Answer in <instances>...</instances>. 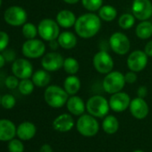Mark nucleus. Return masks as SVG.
Instances as JSON below:
<instances>
[{
  "mask_svg": "<svg viewBox=\"0 0 152 152\" xmlns=\"http://www.w3.org/2000/svg\"><path fill=\"white\" fill-rule=\"evenodd\" d=\"M51 77L47 70H38L32 74V82L37 87L42 88L50 83Z\"/></svg>",
  "mask_w": 152,
  "mask_h": 152,
  "instance_id": "b1692460",
  "label": "nucleus"
},
{
  "mask_svg": "<svg viewBox=\"0 0 152 152\" xmlns=\"http://www.w3.org/2000/svg\"><path fill=\"white\" fill-rule=\"evenodd\" d=\"M46 50L45 44L36 39H28L23 45V54L29 58L40 57Z\"/></svg>",
  "mask_w": 152,
  "mask_h": 152,
  "instance_id": "9b49d317",
  "label": "nucleus"
},
{
  "mask_svg": "<svg viewBox=\"0 0 152 152\" xmlns=\"http://www.w3.org/2000/svg\"><path fill=\"white\" fill-rule=\"evenodd\" d=\"M74 121L72 116L69 114H62L58 115L53 122V127L56 131L60 132H66L72 129Z\"/></svg>",
  "mask_w": 152,
  "mask_h": 152,
  "instance_id": "f3484780",
  "label": "nucleus"
},
{
  "mask_svg": "<svg viewBox=\"0 0 152 152\" xmlns=\"http://www.w3.org/2000/svg\"><path fill=\"white\" fill-rule=\"evenodd\" d=\"M4 18L8 24L13 26H20L26 23L27 14L25 10L20 7H11L5 12Z\"/></svg>",
  "mask_w": 152,
  "mask_h": 152,
  "instance_id": "1a4fd4ad",
  "label": "nucleus"
},
{
  "mask_svg": "<svg viewBox=\"0 0 152 152\" xmlns=\"http://www.w3.org/2000/svg\"><path fill=\"white\" fill-rule=\"evenodd\" d=\"M66 107L68 111L73 115H82L86 109V105L84 104L83 99L74 95L68 99L66 102Z\"/></svg>",
  "mask_w": 152,
  "mask_h": 152,
  "instance_id": "a211bd4d",
  "label": "nucleus"
},
{
  "mask_svg": "<svg viewBox=\"0 0 152 152\" xmlns=\"http://www.w3.org/2000/svg\"><path fill=\"white\" fill-rule=\"evenodd\" d=\"M64 62V59L62 55L56 52H50L44 56L41 60V65L48 72H54L63 67Z\"/></svg>",
  "mask_w": 152,
  "mask_h": 152,
  "instance_id": "4468645a",
  "label": "nucleus"
},
{
  "mask_svg": "<svg viewBox=\"0 0 152 152\" xmlns=\"http://www.w3.org/2000/svg\"><path fill=\"white\" fill-rule=\"evenodd\" d=\"M68 95L64 89L56 85H51L46 89L44 99L47 104L51 107L59 108L65 105L68 100Z\"/></svg>",
  "mask_w": 152,
  "mask_h": 152,
  "instance_id": "f03ea898",
  "label": "nucleus"
},
{
  "mask_svg": "<svg viewBox=\"0 0 152 152\" xmlns=\"http://www.w3.org/2000/svg\"><path fill=\"white\" fill-rule=\"evenodd\" d=\"M82 3L85 9L94 12L99 10V8L102 7L103 0H82Z\"/></svg>",
  "mask_w": 152,
  "mask_h": 152,
  "instance_id": "2f4dec72",
  "label": "nucleus"
},
{
  "mask_svg": "<svg viewBox=\"0 0 152 152\" xmlns=\"http://www.w3.org/2000/svg\"><path fill=\"white\" fill-rule=\"evenodd\" d=\"M34 90V83L29 79H23L19 83V91L23 95H30Z\"/></svg>",
  "mask_w": 152,
  "mask_h": 152,
  "instance_id": "c756f323",
  "label": "nucleus"
},
{
  "mask_svg": "<svg viewBox=\"0 0 152 152\" xmlns=\"http://www.w3.org/2000/svg\"><path fill=\"white\" fill-rule=\"evenodd\" d=\"M59 46L64 49H71L77 44V38L71 31H64L57 38Z\"/></svg>",
  "mask_w": 152,
  "mask_h": 152,
  "instance_id": "4be33fe9",
  "label": "nucleus"
},
{
  "mask_svg": "<svg viewBox=\"0 0 152 152\" xmlns=\"http://www.w3.org/2000/svg\"><path fill=\"white\" fill-rule=\"evenodd\" d=\"M117 15L116 9L112 6H104L99 8V16L101 20L105 22H112L115 19Z\"/></svg>",
  "mask_w": 152,
  "mask_h": 152,
  "instance_id": "bb28decb",
  "label": "nucleus"
},
{
  "mask_svg": "<svg viewBox=\"0 0 152 152\" xmlns=\"http://www.w3.org/2000/svg\"><path fill=\"white\" fill-rule=\"evenodd\" d=\"M5 83L8 89H12V90H14L19 86V81L16 76H8V77L6 79Z\"/></svg>",
  "mask_w": 152,
  "mask_h": 152,
  "instance_id": "f704fd0d",
  "label": "nucleus"
},
{
  "mask_svg": "<svg viewBox=\"0 0 152 152\" xmlns=\"http://www.w3.org/2000/svg\"><path fill=\"white\" fill-rule=\"evenodd\" d=\"M38 32L43 39L51 41L58 38L60 34L59 25L56 22L51 19H44L38 26Z\"/></svg>",
  "mask_w": 152,
  "mask_h": 152,
  "instance_id": "423d86ee",
  "label": "nucleus"
},
{
  "mask_svg": "<svg viewBox=\"0 0 152 152\" xmlns=\"http://www.w3.org/2000/svg\"><path fill=\"white\" fill-rule=\"evenodd\" d=\"M16 133V128L13 122L7 119L0 120V140H11Z\"/></svg>",
  "mask_w": 152,
  "mask_h": 152,
  "instance_id": "6ab92c4d",
  "label": "nucleus"
},
{
  "mask_svg": "<svg viewBox=\"0 0 152 152\" xmlns=\"http://www.w3.org/2000/svg\"><path fill=\"white\" fill-rule=\"evenodd\" d=\"M101 22L99 16L94 14H84L80 16L74 24L76 33L83 39L94 37L100 30Z\"/></svg>",
  "mask_w": 152,
  "mask_h": 152,
  "instance_id": "f257e3e1",
  "label": "nucleus"
},
{
  "mask_svg": "<svg viewBox=\"0 0 152 152\" xmlns=\"http://www.w3.org/2000/svg\"><path fill=\"white\" fill-rule=\"evenodd\" d=\"M15 99L13 95L10 94H7L4 95L1 99V105L4 108L6 109H11L15 106Z\"/></svg>",
  "mask_w": 152,
  "mask_h": 152,
  "instance_id": "473e14b6",
  "label": "nucleus"
},
{
  "mask_svg": "<svg viewBox=\"0 0 152 152\" xmlns=\"http://www.w3.org/2000/svg\"><path fill=\"white\" fill-rule=\"evenodd\" d=\"M133 152H144V151H142V150H139V149H138V150H134Z\"/></svg>",
  "mask_w": 152,
  "mask_h": 152,
  "instance_id": "a18cd8bd",
  "label": "nucleus"
},
{
  "mask_svg": "<svg viewBox=\"0 0 152 152\" xmlns=\"http://www.w3.org/2000/svg\"><path fill=\"white\" fill-rule=\"evenodd\" d=\"M137 93H138V96L140 98H142V99L145 98L147 96V94H148V89H147V87H145V86L139 87V89L137 91Z\"/></svg>",
  "mask_w": 152,
  "mask_h": 152,
  "instance_id": "58836bf2",
  "label": "nucleus"
},
{
  "mask_svg": "<svg viewBox=\"0 0 152 152\" xmlns=\"http://www.w3.org/2000/svg\"><path fill=\"white\" fill-rule=\"evenodd\" d=\"M40 152H53L52 147L48 144H44L40 148Z\"/></svg>",
  "mask_w": 152,
  "mask_h": 152,
  "instance_id": "a19ab883",
  "label": "nucleus"
},
{
  "mask_svg": "<svg viewBox=\"0 0 152 152\" xmlns=\"http://www.w3.org/2000/svg\"><path fill=\"white\" fill-rule=\"evenodd\" d=\"M1 99H2V97L0 96V105H1Z\"/></svg>",
  "mask_w": 152,
  "mask_h": 152,
  "instance_id": "49530a36",
  "label": "nucleus"
},
{
  "mask_svg": "<svg viewBox=\"0 0 152 152\" xmlns=\"http://www.w3.org/2000/svg\"><path fill=\"white\" fill-rule=\"evenodd\" d=\"M124 79L127 83H134L137 81V74L133 71L128 72L124 74Z\"/></svg>",
  "mask_w": 152,
  "mask_h": 152,
  "instance_id": "4c0bfd02",
  "label": "nucleus"
},
{
  "mask_svg": "<svg viewBox=\"0 0 152 152\" xmlns=\"http://www.w3.org/2000/svg\"><path fill=\"white\" fill-rule=\"evenodd\" d=\"M144 52L147 54L148 56H152V40L148 41L145 48H144Z\"/></svg>",
  "mask_w": 152,
  "mask_h": 152,
  "instance_id": "ea45409f",
  "label": "nucleus"
},
{
  "mask_svg": "<svg viewBox=\"0 0 152 152\" xmlns=\"http://www.w3.org/2000/svg\"><path fill=\"white\" fill-rule=\"evenodd\" d=\"M135 23V17L133 15L131 14H124L120 16L118 20L119 26L124 30H128L133 26Z\"/></svg>",
  "mask_w": 152,
  "mask_h": 152,
  "instance_id": "c85d7f7f",
  "label": "nucleus"
},
{
  "mask_svg": "<svg viewBox=\"0 0 152 152\" xmlns=\"http://www.w3.org/2000/svg\"><path fill=\"white\" fill-rule=\"evenodd\" d=\"M75 15L69 10H62L56 15V23L63 28H71L76 23Z\"/></svg>",
  "mask_w": 152,
  "mask_h": 152,
  "instance_id": "412c9836",
  "label": "nucleus"
},
{
  "mask_svg": "<svg viewBox=\"0 0 152 152\" xmlns=\"http://www.w3.org/2000/svg\"><path fill=\"white\" fill-rule=\"evenodd\" d=\"M77 131L85 137L95 136L99 130V124L91 115H82L76 123Z\"/></svg>",
  "mask_w": 152,
  "mask_h": 152,
  "instance_id": "20e7f679",
  "label": "nucleus"
},
{
  "mask_svg": "<svg viewBox=\"0 0 152 152\" xmlns=\"http://www.w3.org/2000/svg\"><path fill=\"white\" fill-rule=\"evenodd\" d=\"M93 65L99 73L107 74L113 70L114 60L107 52L99 51L93 57Z\"/></svg>",
  "mask_w": 152,
  "mask_h": 152,
  "instance_id": "6e6552de",
  "label": "nucleus"
},
{
  "mask_svg": "<svg viewBox=\"0 0 152 152\" xmlns=\"http://www.w3.org/2000/svg\"><path fill=\"white\" fill-rule=\"evenodd\" d=\"M37 33H38V29L36 28V26L34 24H32V23H24L23 24V34L26 39H35Z\"/></svg>",
  "mask_w": 152,
  "mask_h": 152,
  "instance_id": "7c9ffc66",
  "label": "nucleus"
},
{
  "mask_svg": "<svg viewBox=\"0 0 152 152\" xmlns=\"http://www.w3.org/2000/svg\"><path fill=\"white\" fill-rule=\"evenodd\" d=\"M9 152H23L24 146L19 140H11L8 144Z\"/></svg>",
  "mask_w": 152,
  "mask_h": 152,
  "instance_id": "72a5a7b5",
  "label": "nucleus"
},
{
  "mask_svg": "<svg viewBox=\"0 0 152 152\" xmlns=\"http://www.w3.org/2000/svg\"><path fill=\"white\" fill-rule=\"evenodd\" d=\"M111 49L117 55H125L129 52L131 43L128 37L122 32H115L109 39Z\"/></svg>",
  "mask_w": 152,
  "mask_h": 152,
  "instance_id": "0eeeda50",
  "label": "nucleus"
},
{
  "mask_svg": "<svg viewBox=\"0 0 152 152\" xmlns=\"http://www.w3.org/2000/svg\"><path fill=\"white\" fill-rule=\"evenodd\" d=\"M64 89L69 95H75L81 89V81L75 75H70L64 82Z\"/></svg>",
  "mask_w": 152,
  "mask_h": 152,
  "instance_id": "5701e85b",
  "label": "nucleus"
},
{
  "mask_svg": "<svg viewBox=\"0 0 152 152\" xmlns=\"http://www.w3.org/2000/svg\"><path fill=\"white\" fill-rule=\"evenodd\" d=\"M87 111L94 117H104L109 111V102L102 96L95 95L89 99L86 104Z\"/></svg>",
  "mask_w": 152,
  "mask_h": 152,
  "instance_id": "39448f33",
  "label": "nucleus"
},
{
  "mask_svg": "<svg viewBox=\"0 0 152 152\" xmlns=\"http://www.w3.org/2000/svg\"><path fill=\"white\" fill-rule=\"evenodd\" d=\"M63 67L67 73H69L71 75H74L75 73L78 72V71L80 69V64H79V62L75 58L67 57L64 62Z\"/></svg>",
  "mask_w": 152,
  "mask_h": 152,
  "instance_id": "cd10ccee",
  "label": "nucleus"
},
{
  "mask_svg": "<svg viewBox=\"0 0 152 152\" xmlns=\"http://www.w3.org/2000/svg\"><path fill=\"white\" fill-rule=\"evenodd\" d=\"M2 55H3L5 60L7 62H11V61L15 60L16 54H15V50H13V49H7L6 48L4 51H2Z\"/></svg>",
  "mask_w": 152,
  "mask_h": 152,
  "instance_id": "e433bc0d",
  "label": "nucleus"
},
{
  "mask_svg": "<svg viewBox=\"0 0 152 152\" xmlns=\"http://www.w3.org/2000/svg\"><path fill=\"white\" fill-rule=\"evenodd\" d=\"M9 42V37L8 34L5 31H0V52L4 51Z\"/></svg>",
  "mask_w": 152,
  "mask_h": 152,
  "instance_id": "c9c22d12",
  "label": "nucleus"
},
{
  "mask_svg": "<svg viewBox=\"0 0 152 152\" xmlns=\"http://www.w3.org/2000/svg\"><path fill=\"white\" fill-rule=\"evenodd\" d=\"M1 4H2V0H0V7H1Z\"/></svg>",
  "mask_w": 152,
  "mask_h": 152,
  "instance_id": "de8ad7c7",
  "label": "nucleus"
},
{
  "mask_svg": "<svg viewBox=\"0 0 152 152\" xmlns=\"http://www.w3.org/2000/svg\"><path fill=\"white\" fill-rule=\"evenodd\" d=\"M132 15L140 21H147L152 15V4L149 0H134L132 6Z\"/></svg>",
  "mask_w": 152,
  "mask_h": 152,
  "instance_id": "9d476101",
  "label": "nucleus"
},
{
  "mask_svg": "<svg viewBox=\"0 0 152 152\" xmlns=\"http://www.w3.org/2000/svg\"><path fill=\"white\" fill-rule=\"evenodd\" d=\"M148 64V56L142 50H134L127 58V66L135 72L142 71Z\"/></svg>",
  "mask_w": 152,
  "mask_h": 152,
  "instance_id": "f8f14e48",
  "label": "nucleus"
},
{
  "mask_svg": "<svg viewBox=\"0 0 152 152\" xmlns=\"http://www.w3.org/2000/svg\"><path fill=\"white\" fill-rule=\"evenodd\" d=\"M131 99L130 96L125 92L114 93L109 99V107L115 112H123L130 107Z\"/></svg>",
  "mask_w": 152,
  "mask_h": 152,
  "instance_id": "2eb2a0df",
  "label": "nucleus"
},
{
  "mask_svg": "<svg viewBox=\"0 0 152 152\" xmlns=\"http://www.w3.org/2000/svg\"><path fill=\"white\" fill-rule=\"evenodd\" d=\"M102 128L107 134H114L119 128V122L114 115H106L102 123Z\"/></svg>",
  "mask_w": 152,
  "mask_h": 152,
  "instance_id": "a878e982",
  "label": "nucleus"
},
{
  "mask_svg": "<svg viewBox=\"0 0 152 152\" xmlns=\"http://www.w3.org/2000/svg\"><path fill=\"white\" fill-rule=\"evenodd\" d=\"M12 71L19 79H29L32 75L33 68L31 64L23 58H19L15 60L13 65H12Z\"/></svg>",
  "mask_w": 152,
  "mask_h": 152,
  "instance_id": "ddd939ff",
  "label": "nucleus"
},
{
  "mask_svg": "<svg viewBox=\"0 0 152 152\" xmlns=\"http://www.w3.org/2000/svg\"><path fill=\"white\" fill-rule=\"evenodd\" d=\"M130 111L133 117L137 119H144L148 114V106L142 98H135L131 100Z\"/></svg>",
  "mask_w": 152,
  "mask_h": 152,
  "instance_id": "dca6fc26",
  "label": "nucleus"
},
{
  "mask_svg": "<svg viewBox=\"0 0 152 152\" xmlns=\"http://www.w3.org/2000/svg\"><path fill=\"white\" fill-rule=\"evenodd\" d=\"M136 35L140 39H147L152 36V23L142 21L136 27Z\"/></svg>",
  "mask_w": 152,
  "mask_h": 152,
  "instance_id": "393cba45",
  "label": "nucleus"
},
{
  "mask_svg": "<svg viewBox=\"0 0 152 152\" xmlns=\"http://www.w3.org/2000/svg\"><path fill=\"white\" fill-rule=\"evenodd\" d=\"M125 84L124 75L119 71H113L108 72L103 80V89L109 94L119 92L123 90Z\"/></svg>",
  "mask_w": 152,
  "mask_h": 152,
  "instance_id": "7ed1b4c3",
  "label": "nucleus"
},
{
  "mask_svg": "<svg viewBox=\"0 0 152 152\" xmlns=\"http://www.w3.org/2000/svg\"><path fill=\"white\" fill-rule=\"evenodd\" d=\"M49 42H50V43H49V47H50L51 49H53V50H56V49L58 48V46H59L58 41H56V39L51 40V41H49Z\"/></svg>",
  "mask_w": 152,
  "mask_h": 152,
  "instance_id": "79ce46f5",
  "label": "nucleus"
},
{
  "mask_svg": "<svg viewBox=\"0 0 152 152\" xmlns=\"http://www.w3.org/2000/svg\"><path fill=\"white\" fill-rule=\"evenodd\" d=\"M64 1L65 2V3H67V4H69V5H74V4H76V3H78L80 0H64Z\"/></svg>",
  "mask_w": 152,
  "mask_h": 152,
  "instance_id": "c03bdc74",
  "label": "nucleus"
},
{
  "mask_svg": "<svg viewBox=\"0 0 152 152\" xmlns=\"http://www.w3.org/2000/svg\"><path fill=\"white\" fill-rule=\"evenodd\" d=\"M16 134L21 140H29L35 136L36 126L31 122H23L18 126L16 130Z\"/></svg>",
  "mask_w": 152,
  "mask_h": 152,
  "instance_id": "aec40b11",
  "label": "nucleus"
},
{
  "mask_svg": "<svg viewBox=\"0 0 152 152\" xmlns=\"http://www.w3.org/2000/svg\"><path fill=\"white\" fill-rule=\"evenodd\" d=\"M5 62H6V60H5V58H4L3 55H2V54H0V68H2V67L4 66Z\"/></svg>",
  "mask_w": 152,
  "mask_h": 152,
  "instance_id": "37998d69",
  "label": "nucleus"
}]
</instances>
